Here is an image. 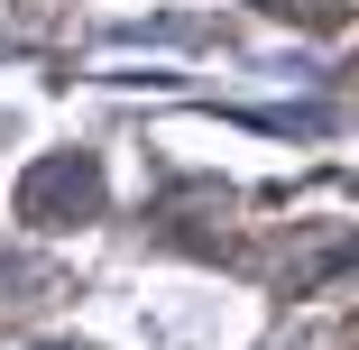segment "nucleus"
Returning <instances> with one entry per match:
<instances>
[{
  "label": "nucleus",
  "instance_id": "1",
  "mask_svg": "<svg viewBox=\"0 0 359 350\" xmlns=\"http://www.w3.org/2000/svg\"><path fill=\"white\" fill-rule=\"evenodd\" d=\"M55 203L93 213V203H102V175H93V166H37V175H28V194H19V213H28V222H46Z\"/></svg>",
  "mask_w": 359,
  "mask_h": 350
}]
</instances>
